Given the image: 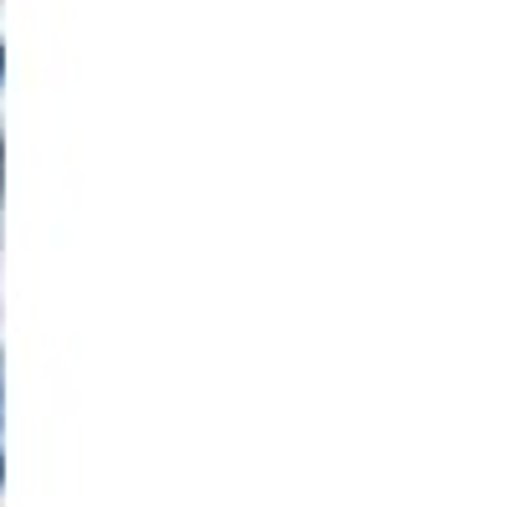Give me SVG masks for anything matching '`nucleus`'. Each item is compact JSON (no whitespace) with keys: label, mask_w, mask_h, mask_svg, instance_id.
<instances>
[{"label":"nucleus","mask_w":512,"mask_h":507,"mask_svg":"<svg viewBox=\"0 0 512 507\" xmlns=\"http://www.w3.org/2000/svg\"><path fill=\"white\" fill-rule=\"evenodd\" d=\"M0 159H6V144H0ZM0 195H6V175H0Z\"/></svg>","instance_id":"1"},{"label":"nucleus","mask_w":512,"mask_h":507,"mask_svg":"<svg viewBox=\"0 0 512 507\" xmlns=\"http://www.w3.org/2000/svg\"><path fill=\"white\" fill-rule=\"evenodd\" d=\"M0 482H6V467H0Z\"/></svg>","instance_id":"2"}]
</instances>
